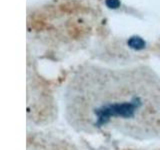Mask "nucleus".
Segmentation results:
<instances>
[{
	"mask_svg": "<svg viewBox=\"0 0 160 150\" xmlns=\"http://www.w3.org/2000/svg\"><path fill=\"white\" fill-rule=\"evenodd\" d=\"M128 45L135 50H140L145 47V41L139 36H133L127 41Z\"/></svg>",
	"mask_w": 160,
	"mask_h": 150,
	"instance_id": "f03ea898",
	"label": "nucleus"
},
{
	"mask_svg": "<svg viewBox=\"0 0 160 150\" xmlns=\"http://www.w3.org/2000/svg\"><path fill=\"white\" fill-rule=\"evenodd\" d=\"M105 4L110 9H116L120 7V0H105Z\"/></svg>",
	"mask_w": 160,
	"mask_h": 150,
	"instance_id": "7ed1b4c3",
	"label": "nucleus"
},
{
	"mask_svg": "<svg viewBox=\"0 0 160 150\" xmlns=\"http://www.w3.org/2000/svg\"><path fill=\"white\" fill-rule=\"evenodd\" d=\"M81 96L88 98L87 101L81 100L79 102L82 116L88 114L83 119L93 127L106 126L117 130L120 120L118 130L129 127L131 133L133 127H144V119L148 123V119L152 121V113H157L152 109V94H139L131 90L124 92L122 90L119 93L81 94Z\"/></svg>",
	"mask_w": 160,
	"mask_h": 150,
	"instance_id": "f257e3e1",
	"label": "nucleus"
}]
</instances>
